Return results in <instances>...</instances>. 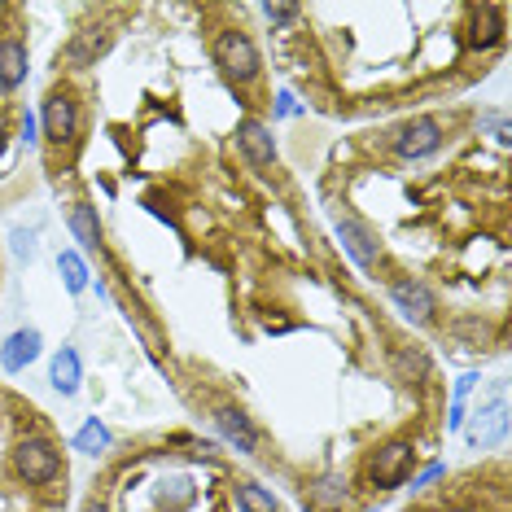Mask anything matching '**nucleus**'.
<instances>
[{
  "mask_svg": "<svg viewBox=\"0 0 512 512\" xmlns=\"http://www.w3.org/2000/svg\"><path fill=\"white\" fill-rule=\"evenodd\" d=\"M62 473H66L62 469V451H57L49 438L27 434L14 447V477H18V482H27V486H53Z\"/></svg>",
  "mask_w": 512,
  "mask_h": 512,
  "instance_id": "obj_1",
  "label": "nucleus"
},
{
  "mask_svg": "<svg viewBox=\"0 0 512 512\" xmlns=\"http://www.w3.org/2000/svg\"><path fill=\"white\" fill-rule=\"evenodd\" d=\"M215 62L224 66V75L232 79V84H254L259 71H263V57H259V49H254V40L237 27H228V31L215 36Z\"/></svg>",
  "mask_w": 512,
  "mask_h": 512,
  "instance_id": "obj_2",
  "label": "nucleus"
},
{
  "mask_svg": "<svg viewBox=\"0 0 512 512\" xmlns=\"http://www.w3.org/2000/svg\"><path fill=\"white\" fill-rule=\"evenodd\" d=\"M412 469H416V447L407 438H394L377 451V460H372V469H368V482L381 486V491H394V486H403L407 477H412Z\"/></svg>",
  "mask_w": 512,
  "mask_h": 512,
  "instance_id": "obj_3",
  "label": "nucleus"
},
{
  "mask_svg": "<svg viewBox=\"0 0 512 512\" xmlns=\"http://www.w3.org/2000/svg\"><path fill=\"white\" fill-rule=\"evenodd\" d=\"M40 119H44V136H49L53 145H71L75 132H79V101H75V92L71 88H53L49 101H44V110H40Z\"/></svg>",
  "mask_w": 512,
  "mask_h": 512,
  "instance_id": "obj_4",
  "label": "nucleus"
},
{
  "mask_svg": "<svg viewBox=\"0 0 512 512\" xmlns=\"http://www.w3.org/2000/svg\"><path fill=\"white\" fill-rule=\"evenodd\" d=\"M390 298L399 302V311L407 320H416V324H429L438 316V298L429 294V285H421L416 276H394V281H390Z\"/></svg>",
  "mask_w": 512,
  "mask_h": 512,
  "instance_id": "obj_5",
  "label": "nucleus"
},
{
  "mask_svg": "<svg viewBox=\"0 0 512 512\" xmlns=\"http://www.w3.org/2000/svg\"><path fill=\"white\" fill-rule=\"evenodd\" d=\"M438 145H442V123L438 119H412L407 127H399V136H394V154L407 158V162L434 154Z\"/></svg>",
  "mask_w": 512,
  "mask_h": 512,
  "instance_id": "obj_6",
  "label": "nucleus"
},
{
  "mask_svg": "<svg viewBox=\"0 0 512 512\" xmlns=\"http://www.w3.org/2000/svg\"><path fill=\"white\" fill-rule=\"evenodd\" d=\"M27 79V40L0 36V92H18Z\"/></svg>",
  "mask_w": 512,
  "mask_h": 512,
  "instance_id": "obj_7",
  "label": "nucleus"
},
{
  "mask_svg": "<svg viewBox=\"0 0 512 512\" xmlns=\"http://www.w3.org/2000/svg\"><path fill=\"white\" fill-rule=\"evenodd\" d=\"M40 346H44V337L36 329L9 333V342L0 346V368H5V372H22L27 364H36V359H40Z\"/></svg>",
  "mask_w": 512,
  "mask_h": 512,
  "instance_id": "obj_8",
  "label": "nucleus"
},
{
  "mask_svg": "<svg viewBox=\"0 0 512 512\" xmlns=\"http://www.w3.org/2000/svg\"><path fill=\"white\" fill-rule=\"evenodd\" d=\"M215 425H219V434H224L237 451H259V429L250 425V416L241 412V407H219Z\"/></svg>",
  "mask_w": 512,
  "mask_h": 512,
  "instance_id": "obj_9",
  "label": "nucleus"
},
{
  "mask_svg": "<svg viewBox=\"0 0 512 512\" xmlns=\"http://www.w3.org/2000/svg\"><path fill=\"white\" fill-rule=\"evenodd\" d=\"M237 145L246 149V158L254 162V167H272V158H276V141H272V132H267L263 123L241 119V123H237Z\"/></svg>",
  "mask_w": 512,
  "mask_h": 512,
  "instance_id": "obj_10",
  "label": "nucleus"
},
{
  "mask_svg": "<svg viewBox=\"0 0 512 512\" xmlns=\"http://www.w3.org/2000/svg\"><path fill=\"white\" fill-rule=\"evenodd\" d=\"M110 49V31H79V36L66 44V66H75V71H84V66H97V57Z\"/></svg>",
  "mask_w": 512,
  "mask_h": 512,
  "instance_id": "obj_11",
  "label": "nucleus"
},
{
  "mask_svg": "<svg viewBox=\"0 0 512 512\" xmlns=\"http://www.w3.org/2000/svg\"><path fill=\"white\" fill-rule=\"evenodd\" d=\"M337 237H342V246L355 254L359 267H372V263H377V241L368 237V228L359 224V219H351V215L337 219Z\"/></svg>",
  "mask_w": 512,
  "mask_h": 512,
  "instance_id": "obj_12",
  "label": "nucleus"
},
{
  "mask_svg": "<svg viewBox=\"0 0 512 512\" xmlns=\"http://www.w3.org/2000/svg\"><path fill=\"white\" fill-rule=\"evenodd\" d=\"M49 381H53L57 394H75V390H79V381H84V368H79V355L71 351V346H62V351L53 355Z\"/></svg>",
  "mask_w": 512,
  "mask_h": 512,
  "instance_id": "obj_13",
  "label": "nucleus"
},
{
  "mask_svg": "<svg viewBox=\"0 0 512 512\" xmlns=\"http://www.w3.org/2000/svg\"><path fill=\"white\" fill-rule=\"evenodd\" d=\"M66 224H71L75 232V241H84L88 250H97L101 246V228H97V211H92L88 202H71L66 206Z\"/></svg>",
  "mask_w": 512,
  "mask_h": 512,
  "instance_id": "obj_14",
  "label": "nucleus"
},
{
  "mask_svg": "<svg viewBox=\"0 0 512 512\" xmlns=\"http://www.w3.org/2000/svg\"><path fill=\"white\" fill-rule=\"evenodd\" d=\"M57 272H62V285L71 289V294H84L88 289V267H84V259H79L75 250L57 254Z\"/></svg>",
  "mask_w": 512,
  "mask_h": 512,
  "instance_id": "obj_15",
  "label": "nucleus"
},
{
  "mask_svg": "<svg viewBox=\"0 0 512 512\" xmlns=\"http://www.w3.org/2000/svg\"><path fill=\"white\" fill-rule=\"evenodd\" d=\"M232 495H237L241 512H281V508H276V499L267 495L259 482H237V486H232Z\"/></svg>",
  "mask_w": 512,
  "mask_h": 512,
  "instance_id": "obj_16",
  "label": "nucleus"
},
{
  "mask_svg": "<svg viewBox=\"0 0 512 512\" xmlns=\"http://www.w3.org/2000/svg\"><path fill=\"white\" fill-rule=\"evenodd\" d=\"M110 447V429L97 421V416H92V421L79 429L75 434V451H84V456H101V451Z\"/></svg>",
  "mask_w": 512,
  "mask_h": 512,
  "instance_id": "obj_17",
  "label": "nucleus"
},
{
  "mask_svg": "<svg viewBox=\"0 0 512 512\" xmlns=\"http://www.w3.org/2000/svg\"><path fill=\"white\" fill-rule=\"evenodd\" d=\"M263 18L272 22V27H294L302 18V5H263Z\"/></svg>",
  "mask_w": 512,
  "mask_h": 512,
  "instance_id": "obj_18",
  "label": "nucleus"
},
{
  "mask_svg": "<svg viewBox=\"0 0 512 512\" xmlns=\"http://www.w3.org/2000/svg\"><path fill=\"white\" fill-rule=\"evenodd\" d=\"M442 473H447V469H442V464H429V469H425L421 477H416V482H412V486H429V482H438V477H442Z\"/></svg>",
  "mask_w": 512,
  "mask_h": 512,
  "instance_id": "obj_19",
  "label": "nucleus"
},
{
  "mask_svg": "<svg viewBox=\"0 0 512 512\" xmlns=\"http://www.w3.org/2000/svg\"><path fill=\"white\" fill-rule=\"evenodd\" d=\"M473 386H477V377H473V372H469V377H460V381H456V403H460V399H464V394H469Z\"/></svg>",
  "mask_w": 512,
  "mask_h": 512,
  "instance_id": "obj_20",
  "label": "nucleus"
},
{
  "mask_svg": "<svg viewBox=\"0 0 512 512\" xmlns=\"http://www.w3.org/2000/svg\"><path fill=\"white\" fill-rule=\"evenodd\" d=\"M22 141H27V145H36V119H31V114H27V119H22Z\"/></svg>",
  "mask_w": 512,
  "mask_h": 512,
  "instance_id": "obj_21",
  "label": "nucleus"
},
{
  "mask_svg": "<svg viewBox=\"0 0 512 512\" xmlns=\"http://www.w3.org/2000/svg\"><path fill=\"white\" fill-rule=\"evenodd\" d=\"M14 250H18V254H27V259H31V250H36V246H31L27 232H18V237H14Z\"/></svg>",
  "mask_w": 512,
  "mask_h": 512,
  "instance_id": "obj_22",
  "label": "nucleus"
},
{
  "mask_svg": "<svg viewBox=\"0 0 512 512\" xmlns=\"http://www.w3.org/2000/svg\"><path fill=\"white\" fill-rule=\"evenodd\" d=\"M447 425H451V429H460V425H464V403H451V416H447Z\"/></svg>",
  "mask_w": 512,
  "mask_h": 512,
  "instance_id": "obj_23",
  "label": "nucleus"
},
{
  "mask_svg": "<svg viewBox=\"0 0 512 512\" xmlns=\"http://www.w3.org/2000/svg\"><path fill=\"white\" fill-rule=\"evenodd\" d=\"M276 114H294V97H289V92L276 97Z\"/></svg>",
  "mask_w": 512,
  "mask_h": 512,
  "instance_id": "obj_24",
  "label": "nucleus"
},
{
  "mask_svg": "<svg viewBox=\"0 0 512 512\" xmlns=\"http://www.w3.org/2000/svg\"><path fill=\"white\" fill-rule=\"evenodd\" d=\"M84 512H106V504H97V499H92V504H88Z\"/></svg>",
  "mask_w": 512,
  "mask_h": 512,
  "instance_id": "obj_25",
  "label": "nucleus"
}]
</instances>
